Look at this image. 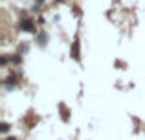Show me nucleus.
<instances>
[{
  "label": "nucleus",
  "instance_id": "f257e3e1",
  "mask_svg": "<svg viewBox=\"0 0 145 140\" xmlns=\"http://www.w3.org/2000/svg\"><path fill=\"white\" fill-rule=\"evenodd\" d=\"M20 30H22V32H33V30H35V26H33L31 20H22L20 22Z\"/></svg>",
  "mask_w": 145,
  "mask_h": 140
},
{
  "label": "nucleus",
  "instance_id": "f03ea898",
  "mask_svg": "<svg viewBox=\"0 0 145 140\" xmlns=\"http://www.w3.org/2000/svg\"><path fill=\"white\" fill-rule=\"evenodd\" d=\"M7 129H9V126H7V124H2V126H0V131H2V133H6Z\"/></svg>",
  "mask_w": 145,
  "mask_h": 140
},
{
  "label": "nucleus",
  "instance_id": "7ed1b4c3",
  "mask_svg": "<svg viewBox=\"0 0 145 140\" xmlns=\"http://www.w3.org/2000/svg\"><path fill=\"white\" fill-rule=\"evenodd\" d=\"M7 140H15V138H7Z\"/></svg>",
  "mask_w": 145,
  "mask_h": 140
}]
</instances>
